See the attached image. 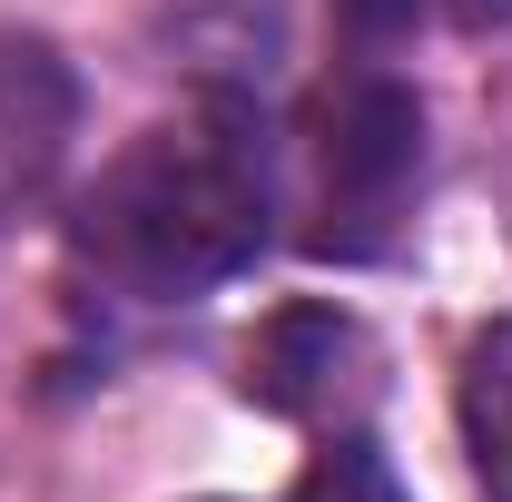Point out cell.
Segmentation results:
<instances>
[{
	"instance_id": "cell-1",
	"label": "cell",
	"mask_w": 512,
	"mask_h": 502,
	"mask_svg": "<svg viewBox=\"0 0 512 502\" xmlns=\"http://www.w3.org/2000/svg\"><path fill=\"white\" fill-rule=\"evenodd\" d=\"M266 217H276L266 119H256V99H207L188 119L128 138L99 168V188L79 197L69 247L109 296L188 306L266 247Z\"/></svg>"
},
{
	"instance_id": "cell-2",
	"label": "cell",
	"mask_w": 512,
	"mask_h": 502,
	"mask_svg": "<svg viewBox=\"0 0 512 502\" xmlns=\"http://www.w3.org/2000/svg\"><path fill=\"white\" fill-rule=\"evenodd\" d=\"M316 227L306 247L335 256V266H365V256L394 247L404 207H414V178H424V99L384 69H345L316 99Z\"/></svg>"
},
{
	"instance_id": "cell-3",
	"label": "cell",
	"mask_w": 512,
	"mask_h": 502,
	"mask_svg": "<svg viewBox=\"0 0 512 502\" xmlns=\"http://www.w3.org/2000/svg\"><path fill=\"white\" fill-rule=\"evenodd\" d=\"M247 394L266 414H286V424H335L345 434L365 414V394H375V345L335 306H286L247 345Z\"/></svg>"
},
{
	"instance_id": "cell-4",
	"label": "cell",
	"mask_w": 512,
	"mask_h": 502,
	"mask_svg": "<svg viewBox=\"0 0 512 502\" xmlns=\"http://www.w3.org/2000/svg\"><path fill=\"white\" fill-rule=\"evenodd\" d=\"M79 138V69L40 30H0V237L40 217Z\"/></svg>"
},
{
	"instance_id": "cell-5",
	"label": "cell",
	"mask_w": 512,
	"mask_h": 502,
	"mask_svg": "<svg viewBox=\"0 0 512 502\" xmlns=\"http://www.w3.org/2000/svg\"><path fill=\"white\" fill-rule=\"evenodd\" d=\"M168 50L188 60L207 99H266V79L286 60V0H178Z\"/></svg>"
},
{
	"instance_id": "cell-6",
	"label": "cell",
	"mask_w": 512,
	"mask_h": 502,
	"mask_svg": "<svg viewBox=\"0 0 512 502\" xmlns=\"http://www.w3.org/2000/svg\"><path fill=\"white\" fill-rule=\"evenodd\" d=\"M463 453H473V483L512 502V315L483 325L463 355Z\"/></svg>"
},
{
	"instance_id": "cell-7",
	"label": "cell",
	"mask_w": 512,
	"mask_h": 502,
	"mask_svg": "<svg viewBox=\"0 0 512 502\" xmlns=\"http://www.w3.org/2000/svg\"><path fill=\"white\" fill-rule=\"evenodd\" d=\"M286 502H404V483H394V463H384L375 443L345 424V434L296 473V493H286Z\"/></svg>"
},
{
	"instance_id": "cell-8",
	"label": "cell",
	"mask_w": 512,
	"mask_h": 502,
	"mask_svg": "<svg viewBox=\"0 0 512 502\" xmlns=\"http://www.w3.org/2000/svg\"><path fill=\"white\" fill-rule=\"evenodd\" d=\"M424 10H434V0H345V40H355V50H394V40H414Z\"/></svg>"
},
{
	"instance_id": "cell-9",
	"label": "cell",
	"mask_w": 512,
	"mask_h": 502,
	"mask_svg": "<svg viewBox=\"0 0 512 502\" xmlns=\"http://www.w3.org/2000/svg\"><path fill=\"white\" fill-rule=\"evenodd\" d=\"M444 10L463 20V30H503V20H512V0H444Z\"/></svg>"
}]
</instances>
